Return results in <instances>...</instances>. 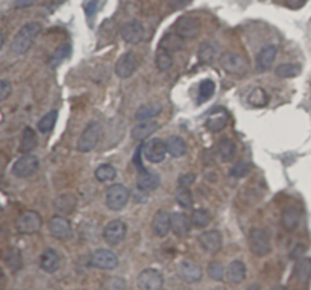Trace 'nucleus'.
<instances>
[{
    "mask_svg": "<svg viewBox=\"0 0 311 290\" xmlns=\"http://www.w3.org/2000/svg\"><path fill=\"white\" fill-rule=\"evenodd\" d=\"M192 225L196 226V228H205L209 225L211 222V213L205 210V208H196L193 213H192Z\"/></svg>",
    "mask_w": 311,
    "mask_h": 290,
    "instance_id": "473e14b6",
    "label": "nucleus"
},
{
    "mask_svg": "<svg viewBox=\"0 0 311 290\" xmlns=\"http://www.w3.org/2000/svg\"><path fill=\"white\" fill-rule=\"evenodd\" d=\"M69 55H70V46H69V44L59 46V47L53 52V55L50 56L49 66H50V67H58L66 58H69Z\"/></svg>",
    "mask_w": 311,
    "mask_h": 290,
    "instance_id": "4c0bfd02",
    "label": "nucleus"
},
{
    "mask_svg": "<svg viewBox=\"0 0 311 290\" xmlns=\"http://www.w3.org/2000/svg\"><path fill=\"white\" fill-rule=\"evenodd\" d=\"M155 63H157L158 70H161V72L169 70V69L173 66V58H172V53H170V52H167V50H164V49H160V50H158V53H157V60H155Z\"/></svg>",
    "mask_w": 311,
    "mask_h": 290,
    "instance_id": "58836bf2",
    "label": "nucleus"
},
{
    "mask_svg": "<svg viewBox=\"0 0 311 290\" xmlns=\"http://www.w3.org/2000/svg\"><path fill=\"white\" fill-rule=\"evenodd\" d=\"M76 197L73 196L72 193H66V194H61V196H58L56 199H55V202H53V208H55V211L58 213V216H67V214H70V213H73L75 211V208H76Z\"/></svg>",
    "mask_w": 311,
    "mask_h": 290,
    "instance_id": "412c9836",
    "label": "nucleus"
},
{
    "mask_svg": "<svg viewBox=\"0 0 311 290\" xmlns=\"http://www.w3.org/2000/svg\"><path fill=\"white\" fill-rule=\"evenodd\" d=\"M181 47H182V38L179 35H175V34L164 35V38L160 43V49H164L170 53L175 50H179Z\"/></svg>",
    "mask_w": 311,
    "mask_h": 290,
    "instance_id": "72a5a7b5",
    "label": "nucleus"
},
{
    "mask_svg": "<svg viewBox=\"0 0 311 290\" xmlns=\"http://www.w3.org/2000/svg\"><path fill=\"white\" fill-rule=\"evenodd\" d=\"M102 3H104V0H85V3H84V11H85L87 17L91 18V17L99 11V8L102 6Z\"/></svg>",
    "mask_w": 311,
    "mask_h": 290,
    "instance_id": "49530a36",
    "label": "nucleus"
},
{
    "mask_svg": "<svg viewBox=\"0 0 311 290\" xmlns=\"http://www.w3.org/2000/svg\"><path fill=\"white\" fill-rule=\"evenodd\" d=\"M267 95L263 89H255L249 93L247 96V102L254 106V108H263L267 105Z\"/></svg>",
    "mask_w": 311,
    "mask_h": 290,
    "instance_id": "e433bc0d",
    "label": "nucleus"
},
{
    "mask_svg": "<svg viewBox=\"0 0 311 290\" xmlns=\"http://www.w3.org/2000/svg\"><path fill=\"white\" fill-rule=\"evenodd\" d=\"M283 226L287 231H293L298 228L299 222H301V211L296 207H289L283 211Z\"/></svg>",
    "mask_w": 311,
    "mask_h": 290,
    "instance_id": "a878e982",
    "label": "nucleus"
},
{
    "mask_svg": "<svg viewBox=\"0 0 311 290\" xmlns=\"http://www.w3.org/2000/svg\"><path fill=\"white\" fill-rule=\"evenodd\" d=\"M199 245L208 254H215L222 248V234L219 231H205L199 236Z\"/></svg>",
    "mask_w": 311,
    "mask_h": 290,
    "instance_id": "a211bd4d",
    "label": "nucleus"
},
{
    "mask_svg": "<svg viewBox=\"0 0 311 290\" xmlns=\"http://www.w3.org/2000/svg\"><path fill=\"white\" fill-rule=\"evenodd\" d=\"M214 92H215V85H214L212 81H209V79L202 81L201 87H199V96H201L199 97V102H205L208 99H211V96L214 95Z\"/></svg>",
    "mask_w": 311,
    "mask_h": 290,
    "instance_id": "37998d69",
    "label": "nucleus"
},
{
    "mask_svg": "<svg viewBox=\"0 0 311 290\" xmlns=\"http://www.w3.org/2000/svg\"><path fill=\"white\" fill-rule=\"evenodd\" d=\"M102 137V126L99 122H91L87 125V128L84 129V132L81 134L79 140H78V149L79 152H91L101 141Z\"/></svg>",
    "mask_w": 311,
    "mask_h": 290,
    "instance_id": "7ed1b4c3",
    "label": "nucleus"
},
{
    "mask_svg": "<svg viewBox=\"0 0 311 290\" xmlns=\"http://www.w3.org/2000/svg\"><path fill=\"white\" fill-rule=\"evenodd\" d=\"M276 53H278V47H276V46H267V47H264V49L257 55V67H258V70H261V72L269 70V69L272 67V64L275 63Z\"/></svg>",
    "mask_w": 311,
    "mask_h": 290,
    "instance_id": "393cba45",
    "label": "nucleus"
},
{
    "mask_svg": "<svg viewBox=\"0 0 311 290\" xmlns=\"http://www.w3.org/2000/svg\"><path fill=\"white\" fill-rule=\"evenodd\" d=\"M40 167V161L35 155L32 154H26L21 158H18L14 166H12V173L17 178H29L32 177Z\"/></svg>",
    "mask_w": 311,
    "mask_h": 290,
    "instance_id": "39448f33",
    "label": "nucleus"
},
{
    "mask_svg": "<svg viewBox=\"0 0 311 290\" xmlns=\"http://www.w3.org/2000/svg\"><path fill=\"white\" fill-rule=\"evenodd\" d=\"M143 155L149 163H161L167 155V144L160 138L150 140L143 146Z\"/></svg>",
    "mask_w": 311,
    "mask_h": 290,
    "instance_id": "9b49d317",
    "label": "nucleus"
},
{
    "mask_svg": "<svg viewBox=\"0 0 311 290\" xmlns=\"http://www.w3.org/2000/svg\"><path fill=\"white\" fill-rule=\"evenodd\" d=\"M217 151H219V157H220V160H222L223 163H229V161H232L234 157H235V144H234L229 138L220 140Z\"/></svg>",
    "mask_w": 311,
    "mask_h": 290,
    "instance_id": "7c9ffc66",
    "label": "nucleus"
},
{
    "mask_svg": "<svg viewBox=\"0 0 311 290\" xmlns=\"http://www.w3.org/2000/svg\"><path fill=\"white\" fill-rule=\"evenodd\" d=\"M270 290H287L284 286H275V287H272Z\"/></svg>",
    "mask_w": 311,
    "mask_h": 290,
    "instance_id": "864d4df0",
    "label": "nucleus"
},
{
    "mask_svg": "<svg viewBox=\"0 0 311 290\" xmlns=\"http://www.w3.org/2000/svg\"><path fill=\"white\" fill-rule=\"evenodd\" d=\"M172 229V216L166 210H160L155 213L152 220V231L157 237H164Z\"/></svg>",
    "mask_w": 311,
    "mask_h": 290,
    "instance_id": "f3484780",
    "label": "nucleus"
},
{
    "mask_svg": "<svg viewBox=\"0 0 311 290\" xmlns=\"http://www.w3.org/2000/svg\"><path fill=\"white\" fill-rule=\"evenodd\" d=\"M228 123V114L225 109H217L214 111L207 119V128L211 132H219L222 131Z\"/></svg>",
    "mask_w": 311,
    "mask_h": 290,
    "instance_id": "cd10ccee",
    "label": "nucleus"
},
{
    "mask_svg": "<svg viewBox=\"0 0 311 290\" xmlns=\"http://www.w3.org/2000/svg\"><path fill=\"white\" fill-rule=\"evenodd\" d=\"M247 290H261L260 289V286H257V284H254V286H251Z\"/></svg>",
    "mask_w": 311,
    "mask_h": 290,
    "instance_id": "5fc2aeb1",
    "label": "nucleus"
},
{
    "mask_svg": "<svg viewBox=\"0 0 311 290\" xmlns=\"http://www.w3.org/2000/svg\"><path fill=\"white\" fill-rule=\"evenodd\" d=\"M301 72V67L296 64H281L276 69V75L279 78H295Z\"/></svg>",
    "mask_w": 311,
    "mask_h": 290,
    "instance_id": "a19ab883",
    "label": "nucleus"
},
{
    "mask_svg": "<svg viewBox=\"0 0 311 290\" xmlns=\"http://www.w3.org/2000/svg\"><path fill=\"white\" fill-rule=\"evenodd\" d=\"M192 229V220L184 213H173L172 214V231L178 237H184Z\"/></svg>",
    "mask_w": 311,
    "mask_h": 290,
    "instance_id": "b1692460",
    "label": "nucleus"
},
{
    "mask_svg": "<svg viewBox=\"0 0 311 290\" xmlns=\"http://www.w3.org/2000/svg\"><path fill=\"white\" fill-rule=\"evenodd\" d=\"M249 170H251V166L247 163H244V161H240L231 169V175L235 177V178H243V177H246L249 173Z\"/></svg>",
    "mask_w": 311,
    "mask_h": 290,
    "instance_id": "de8ad7c7",
    "label": "nucleus"
},
{
    "mask_svg": "<svg viewBox=\"0 0 311 290\" xmlns=\"http://www.w3.org/2000/svg\"><path fill=\"white\" fill-rule=\"evenodd\" d=\"M128 226L123 220H111L104 228V239L108 245H118L126 237Z\"/></svg>",
    "mask_w": 311,
    "mask_h": 290,
    "instance_id": "ddd939ff",
    "label": "nucleus"
},
{
    "mask_svg": "<svg viewBox=\"0 0 311 290\" xmlns=\"http://www.w3.org/2000/svg\"><path fill=\"white\" fill-rule=\"evenodd\" d=\"M166 144H167V152L175 158H181L187 154V144L181 137L173 135L169 138V141Z\"/></svg>",
    "mask_w": 311,
    "mask_h": 290,
    "instance_id": "c756f323",
    "label": "nucleus"
},
{
    "mask_svg": "<svg viewBox=\"0 0 311 290\" xmlns=\"http://www.w3.org/2000/svg\"><path fill=\"white\" fill-rule=\"evenodd\" d=\"M176 202L182 207V208H190L193 205V194L190 192V189H181L176 193Z\"/></svg>",
    "mask_w": 311,
    "mask_h": 290,
    "instance_id": "79ce46f5",
    "label": "nucleus"
},
{
    "mask_svg": "<svg viewBox=\"0 0 311 290\" xmlns=\"http://www.w3.org/2000/svg\"><path fill=\"white\" fill-rule=\"evenodd\" d=\"M3 47V34H2V31H0V49Z\"/></svg>",
    "mask_w": 311,
    "mask_h": 290,
    "instance_id": "6e6d98bb",
    "label": "nucleus"
},
{
    "mask_svg": "<svg viewBox=\"0 0 311 290\" xmlns=\"http://www.w3.org/2000/svg\"><path fill=\"white\" fill-rule=\"evenodd\" d=\"M161 112V106L160 105H143L137 109L135 112V119L140 122L144 120H152L153 117H157Z\"/></svg>",
    "mask_w": 311,
    "mask_h": 290,
    "instance_id": "f704fd0d",
    "label": "nucleus"
},
{
    "mask_svg": "<svg viewBox=\"0 0 311 290\" xmlns=\"http://www.w3.org/2000/svg\"><path fill=\"white\" fill-rule=\"evenodd\" d=\"M196 177L195 173H185L182 177H179V187L181 189H190V186L195 183Z\"/></svg>",
    "mask_w": 311,
    "mask_h": 290,
    "instance_id": "8fccbe9b",
    "label": "nucleus"
},
{
    "mask_svg": "<svg viewBox=\"0 0 311 290\" xmlns=\"http://www.w3.org/2000/svg\"><path fill=\"white\" fill-rule=\"evenodd\" d=\"M91 265L95 268H99V269H105V271H111V269H115L117 265H118V258L117 255L109 251V249H98L93 252L91 255Z\"/></svg>",
    "mask_w": 311,
    "mask_h": 290,
    "instance_id": "dca6fc26",
    "label": "nucleus"
},
{
    "mask_svg": "<svg viewBox=\"0 0 311 290\" xmlns=\"http://www.w3.org/2000/svg\"><path fill=\"white\" fill-rule=\"evenodd\" d=\"M37 134L32 128H24L23 135H21V141H20V151L23 154H30L35 148H37Z\"/></svg>",
    "mask_w": 311,
    "mask_h": 290,
    "instance_id": "c85d7f7f",
    "label": "nucleus"
},
{
    "mask_svg": "<svg viewBox=\"0 0 311 290\" xmlns=\"http://www.w3.org/2000/svg\"><path fill=\"white\" fill-rule=\"evenodd\" d=\"M176 274L178 277L189 284L193 283H199L202 278V269L198 263L192 262V260H184L176 266Z\"/></svg>",
    "mask_w": 311,
    "mask_h": 290,
    "instance_id": "1a4fd4ad",
    "label": "nucleus"
},
{
    "mask_svg": "<svg viewBox=\"0 0 311 290\" xmlns=\"http://www.w3.org/2000/svg\"><path fill=\"white\" fill-rule=\"evenodd\" d=\"M40 266H41V269H43L44 272H47V274H55V272L59 269V266H61V257H59V254H58L55 249H52V248L46 249V251L43 252L41 258H40Z\"/></svg>",
    "mask_w": 311,
    "mask_h": 290,
    "instance_id": "aec40b11",
    "label": "nucleus"
},
{
    "mask_svg": "<svg viewBox=\"0 0 311 290\" xmlns=\"http://www.w3.org/2000/svg\"><path fill=\"white\" fill-rule=\"evenodd\" d=\"M226 278H228L231 283H234V284L241 283V281L246 278V266H244V263L240 262V260H234V262L228 266Z\"/></svg>",
    "mask_w": 311,
    "mask_h": 290,
    "instance_id": "bb28decb",
    "label": "nucleus"
},
{
    "mask_svg": "<svg viewBox=\"0 0 311 290\" xmlns=\"http://www.w3.org/2000/svg\"><path fill=\"white\" fill-rule=\"evenodd\" d=\"M11 92H12V87L8 81H3L0 79V102L6 100L8 97L11 96Z\"/></svg>",
    "mask_w": 311,
    "mask_h": 290,
    "instance_id": "09e8293b",
    "label": "nucleus"
},
{
    "mask_svg": "<svg viewBox=\"0 0 311 290\" xmlns=\"http://www.w3.org/2000/svg\"><path fill=\"white\" fill-rule=\"evenodd\" d=\"M2 258L5 262V265L11 269V272H18L23 268V257L18 248L15 246H9L3 251Z\"/></svg>",
    "mask_w": 311,
    "mask_h": 290,
    "instance_id": "5701e85b",
    "label": "nucleus"
},
{
    "mask_svg": "<svg viewBox=\"0 0 311 290\" xmlns=\"http://www.w3.org/2000/svg\"><path fill=\"white\" fill-rule=\"evenodd\" d=\"M219 63H220L222 69L226 73L234 75V76H243L247 72V69H249V64L244 60V56H241L240 53H235V52H225V53H222Z\"/></svg>",
    "mask_w": 311,
    "mask_h": 290,
    "instance_id": "f03ea898",
    "label": "nucleus"
},
{
    "mask_svg": "<svg viewBox=\"0 0 311 290\" xmlns=\"http://www.w3.org/2000/svg\"><path fill=\"white\" fill-rule=\"evenodd\" d=\"M214 55H215V47L209 43H205L201 46L199 49V60L202 63H211L214 60Z\"/></svg>",
    "mask_w": 311,
    "mask_h": 290,
    "instance_id": "a18cd8bd",
    "label": "nucleus"
},
{
    "mask_svg": "<svg viewBox=\"0 0 311 290\" xmlns=\"http://www.w3.org/2000/svg\"><path fill=\"white\" fill-rule=\"evenodd\" d=\"M35 0H15V8H27L30 5H34Z\"/></svg>",
    "mask_w": 311,
    "mask_h": 290,
    "instance_id": "603ef678",
    "label": "nucleus"
},
{
    "mask_svg": "<svg viewBox=\"0 0 311 290\" xmlns=\"http://www.w3.org/2000/svg\"><path fill=\"white\" fill-rule=\"evenodd\" d=\"M208 275H209V278L214 280V281H222L223 277H225V269H223V266H222L220 263L212 262V263L208 266Z\"/></svg>",
    "mask_w": 311,
    "mask_h": 290,
    "instance_id": "c03bdc74",
    "label": "nucleus"
},
{
    "mask_svg": "<svg viewBox=\"0 0 311 290\" xmlns=\"http://www.w3.org/2000/svg\"><path fill=\"white\" fill-rule=\"evenodd\" d=\"M129 200V190L121 184H114L106 190V205L109 210L118 211Z\"/></svg>",
    "mask_w": 311,
    "mask_h": 290,
    "instance_id": "423d86ee",
    "label": "nucleus"
},
{
    "mask_svg": "<svg viewBox=\"0 0 311 290\" xmlns=\"http://www.w3.org/2000/svg\"><path fill=\"white\" fill-rule=\"evenodd\" d=\"M192 0H170V6L173 9H179V8H184L190 3Z\"/></svg>",
    "mask_w": 311,
    "mask_h": 290,
    "instance_id": "3c124183",
    "label": "nucleus"
},
{
    "mask_svg": "<svg viewBox=\"0 0 311 290\" xmlns=\"http://www.w3.org/2000/svg\"><path fill=\"white\" fill-rule=\"evenodd\" d=\"M144 37V26L138 20H129L121 26V38L128 44H138Z\"/></svg>",
    "mask_w": 311,
    "mask_h": 290,
    "instance_id": "2eb2a0df",
    "label": "nucleus"
},
{
    "mask_svg": "<svg viewBox=\"0 0 311 290\" xmlns=\"http://www.w3.org/2000/svg\"><path fill=\"white\" fill-rule=\"evenodd\" d=\"M175 31L181 38H195L201 32V24L196 18L184 15V17L178 18V21L175 24Z\"/></svg>",
    "mask_w": 311,
    "mask_h": 290,
    "instance_id": "4468645a",
    "label": "nucleus"
},
{
    "mask_svg": "<svg viewBox=\"0 0 311 290\" xmlns=\"http://www.w3.org/2000/svg\"><path fill=\"white\" fill-rule=\"evenodd\" d=\"M295 277L301 283H307L311 278V258H301L295 266Z\"/></svg>",
    "mask_w": 311,
    "mask_h": 290,
    "instance_id": "2f4dec72",
    "label": "nucleus"
},
{
    "mask_svg": "<svg viewBox=\"0 0 311 290\" xmlns=\"http://www.w3.org/2000/svg\"><path fill=\"white\" fill-rule=\"evenodd\" d=\"M56 119H58V112L56 111H49L47 114H44L41 117V120L38 122V129L43 132V134H47L53 129L55 123H56Z\"/></svg>",
    "mask_w": 311,
    "mask_h": 290,
    "instance_id": "c9c22d12",
    "label": "nucleus"
},
{
    "mask_svg": "<svg viewBox=\"0 0 311 290\" xmlns=\"http://www.w3.org/2000/svg\"><path fill=\"white\" fill-rule=\"evenodd\" d=\"M41 32V24L37 23V21H30V23H26L18 32L17 35L14 37L12 40V44H11V50L15 53V55H23L26 53L34 41L37 40V37L40 35Z\"/></svg>",
    "mask_w": 311,
    "mask_h": 290,
    "instance_id": "f257e3e1",
    "label": "nucleus"
},
{
    "mask_svg": "<svg viewBox=\"0 0 311 290\" xmlns=\"http://www.w3.org/2000/svg\"><path fill=\"white\" fill-rule=\"evenodd\" d=\"M49 233L58 240H67L73 236L72 223L63 216H55L49 220Z\"/></svg>",
    "mask_w": 311,
    "mask_h": 290,
    "instance_id": "f8f14e48",
    "label": "nucleus"
},
{
    "mask_svg": "<svg viewBox=\"0 0 311 290\" xmlns=\"http://www.w3.org/2000/svg\"><path fill=\"white\" fill-rule=\"evenodd\" d=\"M140 60L135 52H126L125 55L120 56V60L115 64V75L121 79H126L135 73L138 69Z\"/></svg>",
    "mask_w": 311,
    "mask_h": 290,
    "instance_id": "6e6552de",
    "label": "nucleus"
},
{
    "mask_svg": "<svg viewBox=\"0 0 311 290\" xmlns=\"http://www.w3.org/2000/svg\"><path fill=\"white\" fill-rule=\"evenodd\" d=\"M41 225H43L41 216L32 210L21 213L17 219V229L21 234H34V233L40 231Z\"/></svg>",
    "mask_w": 311,
    "mask_h": 290,
    "instance_id": "0eeeda50",
    "label": "nucleus"
},
{
    "mask_svg": "<svg viewBox=\"0 0 311 290\" xmlns=\"http://www.w3.org/2000/svg\"><path fill=\"white\" fill-rule=\"evenodd\" d=\"M137 186L141 192H153L160 186V177L149 170H140L137 178Z\"/></svg>",
    "mask_w": 311,
    "mask_h": 290,
    "instance_id": "4be33fe9",
    "label": "nucleus"
},
{
    "mask_svg": "<svg viewBox=\"0 0 311 290\" xmlns=\"http://www.w3.org/2000/svg\"><path fill=\"white\" fill-rule=\"evenodd\" d=\"M249 248H251L252 254H255L257 257L267 255L270 252V237H269V234L261 228L252 229V233L249 236Z\"/></svg>",
    "mask_w": 311,
    "mask_h": 290,
    "instance_id": "20e7f679",
    "label": "nucleus"
},
{
    "mask_svg": "<svg viewBox=\"0 0 311 290\" xmlns=\"http://www.w3.org/2000/svg\"><path fill=\"white\" fill-rule=\"evenodd\" d=\"M160 128L158 122L157 120H144V122H140L137 126L132 128V140L135 141H143L146 138H149L153 132H157V129Z\"/></svg>",
    "mask_w": 311,
    "mask_h": 290,
    "instance_id": "6ab92c4d",
    "label": "nucleus"
},
{
    "mask_svg": "<svg viewBox=\"0 0 311 290\" xmlns=\"http://www.w3.org/2000/svg\"><path fill=\"white\" fill-rule=\"evenodd\" d=\"M164 278L157 269H146L137 278V286L140 290H161Z\"/></svg>",
    "mask_w": 311,
    "mask_h": 290,
    "instance_id": "9d476101",
    "label": "nucleus"
},
{
    "mask_svg": "<svg viewBox=\"0 0 311 290\" xmlns=\"http://www.w3.org/2000/svg\"><path fill=\"white\" fill-rule=\"evenodd\" d=\"M115 175H117V172H115V169H114L111 164H102V166H99V167L96 169V172H95L96 180L101 181V183L112 181V180L115 178Z\"/></svg>",
    "mask_w": 311,
    "mask_h": 290,
    "instance_id": "ea45409f",
    "label": "nucleus"
}]
</instances>
